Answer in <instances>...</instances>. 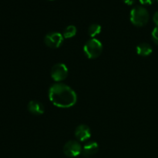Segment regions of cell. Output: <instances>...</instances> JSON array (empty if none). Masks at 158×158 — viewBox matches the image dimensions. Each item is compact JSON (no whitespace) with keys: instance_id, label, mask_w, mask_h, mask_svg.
I'll return each instance as SVG.
<instances>
[{"instance_id":"cell-6","label":"cell","mask_w":158,"mask_h":158,"mask_svg":"<svg viewBox=\"0 0 158 158\" xmlns=\"http://www.w3.org/2000/svg\"><path fill=\"white\" fill-rule=\"evenodd\" d=\"M83 148L80 143L76 140H69L63 146V153L69 157H76L82 154Z\"/></svg>"},{"instance_id":"cell-4","label":"cell","mask_w":158,"mask_h":158,"mask_svg":"<svg viewBox=\"0 0 158 158\" xmlns=\"http://www.w3.org/2000/svg\"><path fill=\"white\" fill-rule=\"evenodd\" d=\"M68 68L65 64L58 63L51 69V77L56 83H61L68 76Z\"/></svg>"},{"instance_id":"cell-8","label":"cell","mask_w":158,"mask_h":158,"mask_svg":"<svg viewBox=\"0 0 158 158\" xmlns=\"http://www.w3.org/2000/svg\"><path fill=\"white\" fill-rule=\"evenodd\" d=\"M99 150V145L95 141H89L83 146L82 150V154L85 157H89L97 153Z\"/></svg>"},{"instance_id":"cell-14","label":"cell","mask_w":158,"mask_h":158,"mask_svg":"<svg viewBox=\"0 0 158 158\" xmlns=\"http://www.w3.org/2000/svg\"><path fill=\"white\" fill-rule=\"evenodd\" d=\"M156 0H140V3L143 5H151Z\"/></svg>"},{"instance_id":"cell-7","label":"cell","mask_w":158,"mask_h":158,"mask_svg":"<svg viewBox=\"0 0 158 158\" xmlns=\"http://www.w3.org/2000/svg\"><path fill=\"white\" fill-rule=\"evenodd\" d=\"M75 137L79 141L84 142L89 140L91 137L90 128L86 124H80L76 128Z\"/></svg>"},{"instance_id":"cell-17","label":"cell","mask_w":158,"mask_h":158,"mask_svg":"<svg viewBox=\"0 0 158 158\" xmlns=\"http://www.w3.org/2000/svg\"><path fill=\"white\" fill-rule=\"evenodd\" d=\"M157 2H158V0H157Z\"/></svg>"},{"instance_id":"cell-13","label":"cell","mask_w":158,"mask_h":158,"mask_svg":"<svg viewBox=\"0 0 158 158\" xmlns=\"http://www.w3.org/2000/svg\"><path fill=\"white\" fill-rule=\"evenodd\" d=\"M151 36H152V40L156 44L158 45V26H156L152 31L151 33Z\"/></svg>"},{"instance_id":"cell-10","label":"cell","mask_w":158,"mask_h":158,"mask_svg":"<svg viewBox=\"0 0 158 158\" xmlns=\"http://www.w3.org/2000/svg\"><path fill=\"white\" fill-rule=\"evenodd\" d=\"M137 53L141 56H148L151 55L153 52L152 46L150 44L146 43H140L136 48Z\"/></svg>"},{"instance_id":"cell-15","label":"cell","mask_w":158,"mask_h":158,"mask_svg":"<svg viewBox=\"0 0 158 158\" xmlns=\"http://www.w3.org/2000/svg\"><path fill=\"white\" fill-rule=\"evenodd\" d=\"M153 20H154L156 26H158V12H156L155 13H154V16H153Z\"/></svg>"},{"instance_id":"cell-16","label":"cell","mask_w":158,"mask_h":158,"mask_svg":"<svg viewBox=\"0 0 158 158\" xmlns=\"http://www.w3.org/2000/svg\"><path fill=\"white\" fill-rule=\"evenodd\" d=\"M123 2H124L126 4L129 5V6H131V5H133L134 2H136V0H123Z\"/></svg>"},{"instance_id":"cell-5","label":"cell","mask_w":158,"mask_h":158,"mask_svg":"<svg viewBox=\"0 0 158 158\" xmlns=\"http://www.w3.org/2000/svg\"><path fill=\"white\" fill-rule=\"evenodd\" d=\"M64 37L63 34L58 32H51L46 35L44 38L45 44L49 48L56 49L59 48L63 43Z\"/></svg>"},{"instance_id":"cell-1","label":"cell","mask_w":158,"mask_h":158,"mask_svg":"<svg viewBox=\"0 0 158 158\" xmlns=\"http://www.w3.org/2000/svg\"><path fill=\"white\" fill-rule=\"evenodd\" d=\"M49 99L54 106L59 108H69L73 106L77 101L75 91L66 84L56 83L49 89Z\"/></svg>"},{"instance_id":"cell-12","label":"cell","mask_w":158,"mask_h":158,"mask_svg":"<svg viewBox=\"0 0 158 158\" xmlns=\"http://www.w3.org/2000/svg\"><path fill=\"white\" fill-rule=\"evenodd\" d=\"M101 30L102 27L100 25L97 24V23H94V24H91L89 26V28H88V34L93 39L96 35H99L101 32Z\"/></svg>"},{"instance_id":"cell-2","label":"cell","mask_w":158,"mask_h":158,"mask_svg":"<svg viewBox=\"0 0 158 158\" xmlns=\"http://www.w3.org/2000/svg\"><path fill=\"white\" fill-rule=\"evenodd\" d=\"M149 12L143 6H135L131 11L130 19L134 26L141 27L145 26L149 21Z\"/></svg>"},{"instance_id":"cell-11","label":"cell","mask_w":158,"mask_h":158,"mask_svg":"<svg viewBox=\"0 0 158 158\" xmlns=\"http://www.w3.org/2000/svg\"><path fill=\"white\" fill-rule=\"evenodd\" d=\"M77 32V27L73 25H69V26H66L64 29L63 32V35L64 39H71L76 35Z\"/></svg>"},{"instance_id":"cell-3","label":"cell","mask_w":158,"mask_h":158,"mask_svg":"<svg viewBox=\"0 0 158 158\" xmlns=\"http://www.w3.org/2000/svg\"><path fill=\"white\" fill-rule=\"evenodd\" d=\"M83 52L89 59H96L103 52V44L97 39L93 38L88 40L84 45Z\"/></svg>"},{"instance_id":"cell-9","label":"cell","mask_w":158,"mask_h":158,"mask_svg":"<svg viewBox=\"0 0 158 158\" xmlns=\"http://www.w3.org/2000/svg\"><path fill=\"white\" fill-rule=\"evenodd\" d=\"M28 110L33 115H42L45 111V107L42 103L38 100H31L28 103Z\"/></svg>"}]
</instances>
